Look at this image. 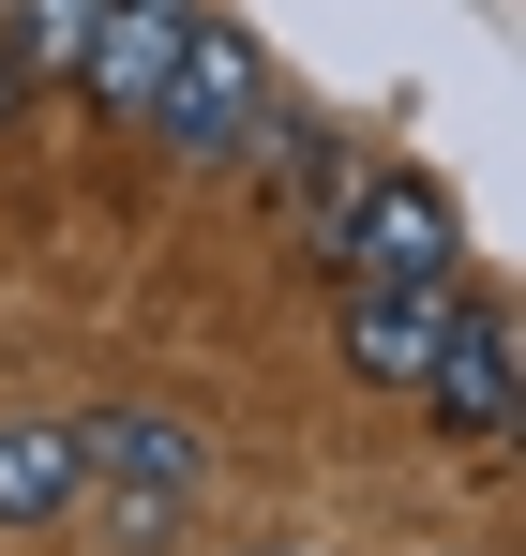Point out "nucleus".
Listing matches in <instances>:
<instances>
[{"mask_svg": "<svg viewBox=\"0 0 526 556\" xmlns=\"http://www.w3.org/2000/svg\"><path fill=\"white\" fill-rule=\"evenodd\" d=\"M196 496H211L196 406H90V421H76V527L105 556H180Z\"/></svg>", "mask_w": 526, "mask_h": 556, "instance_id": "1", "label": "nucleus"}, {"mask_svg": "<svg viewBox=\"0 0 526 556\" xmlns=\"http://www.w3.org/2000/svg\"><path fill=\"white\" fill-rule=\"evenodd\" d=\"M316 241H331V271H376V286H451L466 271L451 181H422V166H347L331 211H316Z\"/></svg>", "mask_w": 526, "mask_h": 556, "instance_id": "2", "label": "nucleus"}, {"mask_svg": "<svg viewBox=\"0 0 526 556\" xmlns=\"http://www.w3.org/2000/svg\"><path fill=\"white\" fill-rule=\"evenodd\" d=\"M151 151H180V166H211V151H241V136H271V61L256 30H226L211 0H196V30H180L166 91H151V121H136Z\"/></svg>", "mask_w": 526, "mask_h": 556, "instance_id": "3", "label": "nucleus"}, {"mask_svg": "<svg viewBox=\"0 0 526 556\" xmlns=\"http://www.w3.org/2000/svg\"><path fill=\"white\" fill-rule=\"evenodd\" d=\"M422 406H437L451 437H512V301L481 271L451 286V331H437V362H422Z\"/></svg>", "mask_w": 526, "mask_h": 556, "instance_id": "4", "label": "nucleus"}, {"mask_svg": "<svg viewBox=\"0 0 526 556\" xmlns=\"http://www.w3.org/2000/svg\"><path fill=\"white\" fill-rule=\"evenodd\" d=\"M451 286H466V271H451ZM451 286L347 271V376H361V391H422V362H437V331H451Z\"/></svg>", "mask_w": 526, "mask_h": 556, "instance_id": "5", "label": "nucleus"}, {"mask_svg": "<svg viewBox=\"0 0 526 556\" xmlns=\"http://www.w3.org/2000/svg\"><path fill=\"white\" fill-rule=\"evenodd\" d=\"M180 30H196V0H105L76 91L105 105V121H151V91H166V61H180Z\"/></svg>", "mask_w": 526, "mask_h": 556, "instance_id": "6", "label": "nucleus"}, {"mask_svg": "<svg viewBox=\"0 0 526 556\" xmlns=\"http://www.w3.org/2000/svg\"><path fill=\"white\" fill-rule=\"evenodd\" d=\"M76 527V421L61 406H0V542Z\"/></svg>", "mask_w": 526, "mask_h": 556, "instance_id": "7", "label": "nucleus"}, {"mask_svg": "<svg viewBox=\"0 0 526 556\" xmlns=\"http://www.w3.org/2000/svg\"><path fill=\"white\" fill-rule=\"evenodd\" d=\"M90 30H105V0H0V46H15V76H76Z\"/></svg>", "mask_w": 526, "mask_h": 556, "instance_id": "8", "label": "nucleus"}, {"mask_svg": "<svg viewBox=\"0 0 526 556\" xmlns=\"http://www.w3.org/2000/svg\"><path fill=\"white\" fill-rule=\"evenodd\" d=\"M241 556H331V542H241Z\"/></svg>", "mask_w": 526, "mask_h": 556, "instance_id": "9", "label": "nucleus"}]
</instances>
